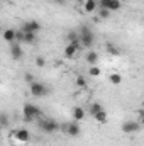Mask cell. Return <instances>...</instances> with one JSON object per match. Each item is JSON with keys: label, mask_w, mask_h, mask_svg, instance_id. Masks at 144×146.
Listing matches in <instances>:
<instances>
[{"label": "cell", "mask_w": 144, "mask_h": 146, "mask_svg": "<svg viewBox=\"0 0 144 146\" xmlns=\"http://www.w3.org/2000/svg\"><path fill=\"white\" fill-rule=\"evenodd\" d=\"M78 39H80V48H87L90 49L95 42V36L92 33V29L88 26H81L78 31Z\"/></svg>", "instance_id": "1"}, {"label": "cell", "mask_w": 144, "mask_h": 146, "mask_svg": "<svg viewBox=\"0 0 144 146\" xmlns=\"http://www.w3.org/2000/svg\"><path fill=\"white\" fill-rule=\"evenodd\" d=\"M22 115H24V121L32 122V121H37V119L42 115V110H41L39 106L27 102V104H24V107H22Z\"/></svg>", "instance_id": "2"}, {"label": "cell", "mask_w": 144, "mask_h": 146, "mask_svg": "<svg viewBox=\"0 0 144 146\" xmlns=\"http://www.w3.org/2000/svg\"><path fill=\"white\" fill-rule=\"evenodd\" d=\"M37 127H39L42 133H46V134H53V133L59 131V124H58L54 119H49V117H44V119L39 117V121H37Z\"/></svg>", "instance_id": "3"}, {"label": "cell", "mask_w": 144, "mask_h": 146, "mask_svg": "<svg viewBox=\"0 0 144 146\" xmlns=\"http://www.w3.org/2000/svg\"><path fill=\"white\" fill-rule=\"evenodd\" d=\"M29 88H31V95L32 97H44L49 92V88L42 82H37V80H34L32 83H29Z\"/></svg>", "instance_id": "4"}, {"label": "cell", "mask_w": 144, "mask_h": 146, "mask_svg": "<svg viewBox=\"0 0 144 146\" xmlns=\"http://www.w3.org/2000/svg\"><path fill=\"white\" fill-rule=\"evenodd\" d=\"M59 129H63L68 136H71V138H76V136H80V126H78V122L76 121H71V122H66V124H59Z\"/></svg>", "instance_id": "5"}, {"label": "cell", "mask_w": 144, "mask_h": 146, "mask_svg": "<svg viewBox=\"0 0 144 146\" xmlns=\"http://www.w3.org/2000/svg\"><path fill=\"white\" fill-rule=\"evenodd\" d=\"M137 131H141V122H137V121H126V122H122V133L134 134Z\"/></svg>", "instance_id": "6"}, {"label": "cell", "mask_w": 144, "mask_h": 146, "mask_svg": "<svg viewBox=\"0 0 144 146\" xmlns=\"http://www.w3.org/2000/svg\"><path fill=\"white\" fill-rule=\"evenodd\" d=\"M20 31L22 33H39L41 31V24L37 22V21H26V22H22V26H20Z\"/></svg>", "instance_id": "7"}, {"label": "cell", "mask_w": 144, "mask_h": 146, "mask_svg": "<svg viewBox=\"0 0 144 146\" xmlns=\"http://www.w3.org/2000/svg\"><path fill=\"white\" fill-rule=\"evenodd\" d=\"M14 138H15V141H19V143H27V141L31 139V133H29L26 127H19V129L14 131Z\"/></svg>", "instance_id": "8"}, {"label": "cell", "mask_w": 144, "mask_h": 146, "mask_svg": "<svg viewBox=\"0 0 144 146\" xmlns=\"http://www.w3.org/2000/svg\"><path fill=\"white\" fill-rule=\"evenodd\" d=\"M80 49V41H71V42H68L66 44V48H65V51H63V54H65V58H73L75 54H76V51Z\"/></svg>", "instance_id": "9"}, {"label": "cell", "mask_w": 144, "mask_h": 146, "mask_svg": "<svg viewBox=\"0 0 144 146\" xmlns=\"http://www.w3.org/2000/svg\"><path fill=\"white\" fill-rule=\"evenodd\" d=\"M9 51H10V56L14 60H20L24 56V49H22V44L20 42H12L10 48H9Z\"/></svg>", "instance_id": "10"}, {"label": "cell", "mask_w": 144, "mask_h": 146, "mask_svg": "<svg viewBox=\"0 0 144 146\" xmlns=\"http://www.w3.org/2000/svg\"><path fill=\"white\" fill-rule=\"evenodd\" d=\"M85 60H87V63H88L90 66H92V65H97V61H98V53H97V51H93V49H88V53H87Z\"/></svg>", "instance_id": "11"}, {"label": "cell", "mask_w": 144, "mask_h": 146, "mask_svg": "<svg viewBox=\"0 0 144 146\" xmlns=\"http://www.w3.org/2000/svg\"><path fill=\"white\" fill-rule=\"evenodd\" d=\"M97 0H85V3H83V10L87 12V14H93L95 10H97Z\"/></svg>", "instance_id": "12"}, {"label": "cell", "mask_w": 144, "mask_h": 146, "mask_svg": "<svg viewBox=\"0 0 144 146\" xmlns=\"http://www.w3.org/2000/svg\"><path fill=\"white\" fill-rule=\"evenodd\" d=\"M15 34H17V31L15 29H5V31H2V36L3 39L7 41V42H15Z\"/></svg>", "instance_id": "13"}, {"label": "cell", "mask_w": 144, "mask_h": 146, "mask_svg": "<svg viewBox=\"0 0 144 146\" xmlns=\"http://www.w3.org/2000/svg\"><path fill=\"white\" fill-rule=\"evenodd\" d=\"M71 114H73V121H76V122L83 121V119H85V115H87V112H85L83 107H75Z\"/></svg>", "instance_id": "14"}, {"label": "cell", "mask_w": 144, "mask_h": 146, "mask_svg": "<svg viewBox=\"0 0 144 146\" xmlns=\"http://www.w3.org/2000/svg\"><path fill=\"white\" fill-rule=\"evenodd\" d=\"M24 36H22V42H26V44H34L37 41V34L36 33H22Z\"/></svg>", "instance_id": "15"}, {"label": "cell", "mask_w": 144, "mask_h": 146, "mask_svg": "<svg viewBox=\"0 0 144 146\" xmlns=\"http://www.w3.org/2000/svg\"><path fill=\"white\" fill-rule=\"evenodd\" d=\"M93 117H95V121H97L98 124H105V122H107V112H105L104 109L100 110V112H97Z\"/></svg>", "instance_id": "16"}, {"label": "cell", "mask_w": 144, "mask_h": 146, "mask_svg": "<svg viewBox=\"0 0 144 146\" xmlns=\"http://www.w3.org/2000/svg\"><path fill=\"white\" fill-rule=\"evenodd\" d=\"M10 124V117L7 112H0V127H9Z\"/></svg>", "instance_id": "17"}, {"label": "cell", "mask_w": 144, "mask_h": 146, "mask_svg": "<svg viewBox=\"0 0 144 146\" xmlns=\"http://www.w3.org/2000/svg\"><path fill=\"white\" fill-rule=\"evenodd\" d=\"M102 109H104V107H102V106H100L98 102H93V104H90V107H88V114H90V115L93 117V115H95L97 112H100Z\"/></svg>", "instance_id": "18"}, {"label": "cell", "mask_w": 144, "mask_h": 146, "mask_svg": "<svg viewBox=\"0 0 144 146\" xmlns=\"http://www.w3.org/2000/svg\"><path fill=\"white\" fill-rule=\"evenodd\" d=\"M108 82H110L112 85H120V83H122V76H120L119 73H110Z\"/></svg>", "instance_id": "19"}, {"label": "cell", "mask_w": 144, "mask_h": 146, "mask_svg": "<svg viewBox=\"0 0 144 146\" xmlns=\"http://www.w3.org/2000/svg\"><path fill=\"white\" fill-rule=\"evenodd\" d=\"M88 73H90V76H100V73H102V70L97 66V65H92L90 68H88Z\"/></svg>", "instance_id": "20"}, {"label": "cell", "mask_w": 144, "mask_h": 146, "mask_svg": "<svg viewBox=\"0 0 144 146\" xmlns=\"http://www.w3.org/2000/svg\"><path fill=\"white\" fill-rule=\"evenodd\" d=\"M107 53L108 54H112V56H119V54H120L119 48H115L114 44H107Z\"/></svg>", "instance_id": "21"}, {"label": "cell", "mask_w": 144, "mask_h": 146, "mask_svg": "<svg viewBox=\"0 0 144 146\" xmlns=\"http://www.w3.org/2000/svg\"><path fill=\"white\" fill-rule=\"evenodd\" d=\"M75 83H76V87H78V88H85V87H87V80H85L83 76H80V75L75 78Z\"/></svg>", "instance_id": "22"}, {"label": "cell", "mask_w": 144, "mask_h": 146, "mask_svg": "<svg viewBox=\"0 0 144 146\" xmlns=\"http://www.w3.org/2000/svg\"><path fill=\"white\" fill-rule=\"evenodd\" d=\"M120 9V0H110V5H108V10L114 12V10H119Z\"/></svg>", "instance_id": "23"}, {"label": "cell", "mask_w": 144, "mask_h": 146, "mask_svg": "<svg viewBox=\"0 0 144 146\" xmlns=\"http://www.w3.org/2000/svg\"><path fill=\"white\" fill-rule=\"evenodd\" d=\"M66 37H68V42H71V41H80V39H78V31H70Z\"/></svg>", "instance_id": "24"}, {"label": "cell", "mask_w": 144, "mask_h": 146, "mask_svg": "<svg viewBox=\"0 0 144 146\" xmlns=\"http://www.w3.org/2000/svg\"><path fill=\"white\" fill-rule=\"evenodd\" d=\"M108 15H110V12H108L107 9H100V14H98V19H108Z\"/></svg>", "instance_id": "25"}, {"label": "cell", "mask_w": 144, "mask_h": 146, "mask_svg": "<svg viewBox=\"0 0 144 146\" xmlns=\"http://www.w3.org/2000/svg\"><path fill=\"white\" fill-rule=\"evenodd\" d=\"M24 80H26L27 83H32L36 78H34V75H32V73H26V75H24Z\"/></svg>", "instance_id": "26"}, {"label": "cell", "mask_w": 144, "mask_h": 146, "mask_svg": "<svg viewBox=\"0 0 144 146\" xmlns=\"http://www.w3.org/2000/svg\"><path fill=\"white\" fill-rule=\"evenodd\" d=\"M36 65L39 66V68H42V66L46 65V61H44V58H42V56H37V58H36Z\"/></svg>", "instance_id": "27"}, {"label": "cell", "mask_w": 144, "mask_h": 146, "mask_svg": "<svg viewBox=\"0 0 144 146\" xmlns=\"http://www.w3.org/2000/svg\"><path fill=\"white\" fill-rule=\"evenodd\" d=\"M53 3H58V5H63L65 3V0H51Z\"/></svg>", "instance_id": "28"}, {"label": "cell", "mask_w": 144, "mask_h": 146, "mask_svg": "<svg viewBox=\"0 0 144 146\" xmlns=\"http://www.w3.org/2000/svg\"><path fill=\"white\" fill-rule=\"evenodd\" d=\"M0 31H2V29H0Z\"/></svg>", "instance_id": "29"}, {"label": "cell", "mask_w": 144, "mask_h": 146, "mask_svg": "<svg viewBox=\"0 0 144 146\" xmlns=\"http://www.w3.org/2000/svg\"><path fill=\"white\" fill-rule=\"evenodd\" d=\"M0 2H2V0H0Z\"/></svg>", "instance_id": "30"}]
</instances>
